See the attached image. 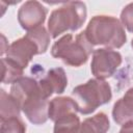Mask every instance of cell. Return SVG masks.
I'll return each mask as SVG.
<instances>
[{
  "label": "cell",
  "instance_id": "obj_1",
  "mask_svg": "<svg viewBox=\"0 0 133 133\" xmlns=\"http://www.w3.org/2000/svg\"><path fill=\"white\" fill-rule=\"evenodd\" d=\"M20 104L21 110L33 125H43L48 118L49 102L38 80L31 77H22L12 83L9 92Z\"/></svg>",
  "mask_w": 133,
  "mask_h": 133
},
{
  "label": "cell",
  "instance_id": "obj_2",
  "mask_svg": "<svg viewBox=\"0 0 133 133\" xmlns=\"http://www.w3.org/2000/svg\"><path fill=\"white\" fill-rule=\"evenodd\" d=\"M84 32L92 46L102 45L108 49H119L127 41L123 24L112 16L92 17Z\"/></svg>",
  "mask_w": 133,
  "mask_h": 133
},
{
  "label": "cell",
  "instance_id": "obj_3",
  "mask_svg": "<svg viewBox=\"0 0 133 133\" xmlns=\"http://www.w3.org/2000/svg\"><path fill=\"white\" fill-rule=\"evenodd\" d=\"M50 33L44 26H39L12 42L6 51V57L22 69H25L33 56L44 54L50 44Z\"/></svg>",
  "mask_w": 133,
  "mask_h": 133
},
{
  "label": "cell",
  "instance_id": "obj_4",
  "mask_svg": "<svg viewBox=\"0 0 133 133\" xmlns=\"http://www.w3.org/2000/svg\"><path fill=\"white\" fill-rule=\"evenodd\" d=\"M94 51V46L87 39L85 32L82 31L75 37L69 33L56 41L51 48V55L61 59L68 65L78 68L86 63Z\"/></svg>",
  "mask_w": 133,
  "mask_h": 133
},
{
  "label": "cell",
  "instance_id": "obj_5",
  "mask_svg": "<svg viewBox=\"0 0 133 133\" xmlns=\"http://www.w3.org/2000/svg\"><path fill=\"white\" fill-rule=\"evenodd\" d=\"M86 5L81 1H69L54 9L48 20V31L52 38L58 37L66 31L78 30L85 22Z\"/></svg>",
  "mask_w": 133,
  "mask_h": 133
},
{
  "label": "cell",
  "instance_id": "obj_6",
  "mask_svg": "<svg viewBox=\"0 0 133 133\" xmlns=\"http://www.w3.org/2000/svg\"><path fill=\"white\" fill-rule=\"evenodd\" d=\"M72 97L77 104L78 112L90 114L98 107L110 102L112 91L108 82L95 78L73 88Z\"/></svg>",
  "mask_w": 133,
  "mask_h": 133
},
{
  "label": "cell",
  "instance_id": "obj_7",
  "mask_svg": "<svg viewBox=\"0 0 133 133\" xmlns=\"http://www.w3.org/2000/svg\"><path fill=\"white\" fill-rule=\"evenodd\" d=\"M123 57L119 52L108 48H100L92 52L90 71L97 79L111 77L121 65Z\"/></svg>",
  "mask_w": 133,
  "mask_h": 133
},
{
  "label": "cell",
  "instance_id": "obj_8",
  "mask_svg": "<svg viewBox=\"0 0 133 133\" xmlns=\"http://www.w3.org/2000/svg\"><path fill=\"white\" fill-rule=\"evenodd\" d=\"M48 10L38 1L29 0L22 4L18 11V21L21 27L27 31L43 26Z\"/></svg>",
  "mask_w": 133,
  "mask_h": 133
},
{
  "label": "cell",
  "instance_id": "obj_9",
  "mask_svg": "<svg viewBox=\"0 0 133 133\" xmlns=\"http://www.w3.org/2000/svg\"><path fill=\"white\" fill-rule=\"evenodd\" d=\"M38 82L48 98L52 96V94H62L68 86L66 74L62 68L50 69Z\"/></svg>",
  "mask_w": 133,
  "mask_h": 133
},
{
  "label": "cell",
  "instance_id": "obj_10",
  "mask_svg": "<svg viewBox=\"0 0 133 133\" xmlns=\"http://www.w3.org/2000/svg\"><path fill=\"white\" fill-rule=\"evenodd\" d=\"M78 107L74 99L70 97H56L49 102L48 115L54 123L65 116L77 114Z\"/></svg>",
  "mask_w": 133,
  "mask_h": 133
},
{
  "label": "cell",
  "instance_id": "obj_11",
  "mask_svg": "<svg viewBox=\"0 0 133 133\" xmlns=\"http://www.w3.org/2000/svg\"><path fill=\"white\" fill-rule=\"evenodd\" d=\"M112 117L113 121L121 126L133 122V87L129 88L124 97L114 103Z\"/></svg>",
  "mask_w": 133,
  "mask_h": 133
},
{
  "label": "cell",
  "instance_id": "obj_12",
  "mask_svg": "<svg viewBox=\"0 0 133 133\" xmlns=\"http://www.w3.org/2000/svg\"><path fill=\"white\" fill-rule=\"evenodd\" d=\"M110 128L108 116L104 112H99L94 116L85 118L79 128V133H107Z\"/></svg>",
  "mask_w": 133,
  "mask_h": 133
},
{
  "label": "cell",
  "instance_id": "obj_13",
  "mask_svg": "<svg viewBox=\"0 0 133 133\" xmlns=\"http://www.w3.org/2000/svg\"><path fill=\"white\" fill-rule=\"evenodd\" d=\"M21 106L19 102L4 89L0 90V119L20 117Z\"/></svg>",
  "mask_w": 133,
  "mask_h": 133
},
{
  "label": "cell",
  "instance_id": "obj_14",
  "mask_svg": "<svg viewBox=\"0 0 133 133\" xmlns=\"http://www.w3.org/2000/svg\"><path fill=\"white\" fill-rule=\"evenodd\" d=\"M2 64V83H15L19 79L23 77L24 69H22L19 64L14 62L12 60L8 59L7 57H3L1 59Z\"/></svg>",
  "mask_w": 133,
  "mask_h": 133
},
{
  "label": "cell",
  "instance_id": "obj_15",
  "mask_svg": "<svg viewBox=\"0 0 133 133\" xmlns=\"http://www.w3.org/2000/svg\"><path fill=\"white\" fill-rule=\"evenodd\" d=\"M53 133H79L80 119L77 114H72L54 123Z\"/></svg>",
  "mask_w": 133,
  "mask_h": 133
},
{
  "label": "cell",
  "instance_id": "obj_16",
  "mask_svg": "<svg viewBox=\"0 0 133 133\" xmlns=\"http://www.w3.org/2000/svg\"><path fill=\"white\" fill-rule=\"evenodd\" d=\"M0 133H26V125L20 117L1 119Z\"/></svg>",
  "mask_w": 133,
  "mask_h": 133
},
{
  "label": "cell",
  "instance_id": "obj_17",
  "mask_svg": "<svg viewBox=\"0 0 133 133\" xmlns=\"http://www.w3.org/2000/svg\"><path fill=\"white\" fill-rule=\"evenodd\" d=\"M121 23L129 32H133V2L123 8L121 12Z\"/></svg>",
  "mask_w": 133,
  "mask_h": 133
},
{
  "label": "cell",
  "instance_id": "obj_18",
  "mask_svg": "<svg viewBox=\"0 0 133 133\" xmlns=\"http://www.w3.org/2000/svg\"><path fill=\"white\" fill-rule=\"evenodd\" d=\"M118 133H133V122L123 125Z\"/></svg>",
  "mask_w": 133,
  "mask_h": 133
},
{
  "label": "cell",
  "instance_id": "obj_19",
  "mask_svg": "<svg viewBox=\"0 0 133 133\" xmlns=\"http://www.w3.org/2000/svg\"><path fill=\"white\" fill-rule=\"evenodd\" d=\"M131 46H132V49H133V38H132V42H131Z\"/></svg>",
  "mask_w": 133,
  "mask_h": 133
}]
</instances>
